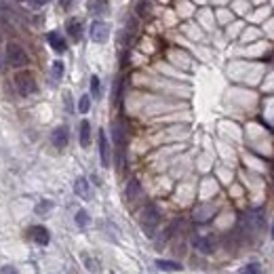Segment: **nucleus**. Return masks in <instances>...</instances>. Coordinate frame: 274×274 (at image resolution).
Returning a JSON list of instances; mask_svg holds the SVG:
<instances>
[{
    "label": "nucleus",
    "instance_id": "f257e3e1",
    "mask_svg": "<svg viewBox=\"0 0 274 274\" xmlns=\"http://www.w3.org/2000/svg\"><path fill=\"white\" fill-rule=\"evenodd\" d=\"M160 222V211L156 209V205H146L144 213H141V228H144L146 236H154L156 232V226Z\"/></svg>",
    "mask_w": 274,
    "mask_h": 274
},
{
    "label": "nucleus",
    "instance_id": "f03ea898",
    "mask_svg": "<svg viewBox=\"0 0 274 274\" xmlns=\"http://www.w3.org/2000/svg\"><path fill=\"white\" fill-rule=\"evenodd\" d=\"M15 89H17L19 95L28 97V95L36 93L38 85H36V80H34V76L26 70V72H17V74H15Z\"/></svg>",
    "mask_w": 274,
    "mask_h": 274
},
{
    "label": "nucleus",
    "instance_id": "7ed1b4c3",
    "mask_svg": "<svg viewBox=\"0 0 274 274\" xmlns=\"http://www.w3.org/2000/svg\"><path fill=\"white\" fill-rule=\"evenodd\" d=\"M7 59H9V64L13 66V68H23V66H28L30 62V57L28 53L21 49V46L17 42H7Z\"/></svg>",
    "mask_w": 274,
    "mask_h": 274
},
{
    "label": "nucleus",
    "instance_id": "20e7f679",
    "mask_svg": "<svg viewBox=\"0 0 274 274\" xmlns=\"http://www.w3.org/2000/svg\"><path fill=\"white\" fill-rule=\"evenodd\" d=\"M112 137H114V146H116V156H118V167H125V146H127V137H125V129L114 123L112 125Z\"/></svg>",
    "mask_w": 274,
    "mask_h": 274
},
{
    "label": "nucleus",
    "instance_id": "39448f33",
    "mask_svg": "<svg viewBox=\"0 0 274 274\" xmlns=\"http://www.w3.org/2000/svg\"><path fill=\"white\" fill-rule=\"evenodd\" d=\"M108 38H110V26L101 19H95L91 23V40L103 44V42H108Z\"/></svg>",
    "mask_w": 274,
    "mask_h": 274
},
{
    "label": "nucleus",
    "instance_id": "423d86ee",
    "mask_svg": "<svg viewBox=\"0 0 274 274\" xmlns=\"http://www.w3.org/2000/svg\"><path fill=\"white\" fill-rule=\"evenodd\" d=\"M28 236L36 245H40V247L49 245V241H51V234H49V230H46L44 226H32V228L28 230Z\"/></svg>",
    "mask_w": 274,
    "mask_h": 274
},
{
    "label": "nucleus",
    "instance_id": "0eeeda50",
    "mask_svg": "<svg viewBox=\"0 0 274 274\" xmlns=\"http://www.w3.org/2000/svg\"><path fill=\"white\" fill-rule=\"evenodd\" d=\"M70 141V133H68V127H57L53 129L51 133V144L57 148V150H64Z\"/></svg>",
    "mask_w": 274,
    "mask_h": 274
},
{
    "label": "nucleus",
    "instance_id": "6e6552de",
    "mask_svg": "<svg viewBox=\"0 0 274 274\" xmlns=\"http://www.w3.org/2000/svg\"><path fill=\"white\" fill-rule=\"evenodd\" d=\"M46 42L51 44V49L55 53H66V49H68V44H66L64 36L59 32H49V34H46Z\"/></svg>",
    "mask_w": 274,
    "mask_h": 274
},
{
    "label": "nucleus",
    "instance_id": "1a4fd4ad",
    "mask_svg": "<svg viewBox=\"0 0 274 274\" xmlns=\"http://www.w3.org/2000/svg\"><path fill=\"white\" fill-rule=\"evenodd\" d=\"M99 156H101V167L108 169L110 167V144L105 137V131H99Z\"/></svg>",
    "mask_w": 274,
    "mask_h": 274
},
{
    "label": "nucleus",
    "instance_id": "9d476101",
    "mask_svg": "<svg viewBox=\"0 0 274 274\" xmlns=\"http://www.w3.org/2000/svg\"><path fill=\"white\" fill-rule=\"evenodd\" d=\"M89 11H91V15H95V17H101V15H105L108 13V0H89Z\"/></svg>",
    "mask_w": 274,
    "mask_h": 274
},
{
    "label": "nucleus",
    "instance_id": "9b49d317",
    "mask_svg": "<svg viewBox=\"0 0 274 274\" xmlns=\"http://www.w3.org/2000/svg\"><path fill=\"white\" fill-rule=\"evenodd\" d=\"M66 30H68V34H70V38H72V40H80L82 38V26H80V21L78 19H68L66 21Z\"/></svg>",
    "mask_w": 274,
    "mask_h": 274
},
{
    "label": "nucleus",
    "instance_id": "f8f14e48",
    "mask_svg": "<svg viewBox=\"0 0 274 274\" xmlns=\"http://www.w3.org/2000/svg\"><path fill=\"white\" fill-rule=\"evenodd\" d=\"M74 192H76V196L85 198V200L91 198V188H89V182L85 180V177H78V180L74 182Z\"/></svg>",
    "mask_w": 274,
    "mask_h": 274
},
{
    "label": "nucleus",
    "instance_id": "ddd939ff",
    "mask_svg": "<svg viewBox=\"0 0 274 274\" xmlns=\"http://www.w3.org/2000/svg\"><path fill=\"white\" fill-rule=\"evenodd\" d=\"M80 146L82 148H89L91 146V123L89 121H82L80 123Z\"/></svg>",
    "mask_w": 274,
    "mask_h": 274
},
{
    "label": "nucleus",
    "instance_id": "4468645a",
    "mask_svg": "<svg viewBox=\"0 0 274 274\" xmlns=\"http://www.w3.org/2000/svg\"><path fill=\"white\" fill-rule=\"evenodd\" d=\"M139 194H141V186H139V182H137V180H131V182L127 184V190H125L127 200H135Z\"/></svg>",
    "mask_w": 274,
    "mask_h": 274
},
{
    "label": "nucleus",
    "instance_id": "2eb2a0df",
    "mask_svg": "<svg viewBox=\"0 0 274 274\" xmlns=\"http://www.w3.org/2000/svg\"><path fill=\"white\" fill-rule=\"evenodd\" d=\"M156 268L162 270V272H180L182 264H177V261H169V259H156Z\"/></svg>",
    "mask_w": 274,
    "mask_h": 274
},
{
    "label": "nucleus",
    "instance_id": "dca6fc26",
    "mask_svg": "<svg viewBox=\"0 0 274 274\" xmlns=\"http://www.w3.org/2000/svg\"><path fill=\"white\" fill-rule=\"evenodd\" d=\"M192 243H194V247L198 249V251H202V253H211V251H213V243H211V238L196 236Z\"/></svg>",
    "mask_w": 274,
    "mask_h": 274
},
{
    "label": "nucleus",
    "instance_id": "f3484780",
    "mask_svg": "<svg viewBox=\"0 0 274 274\" xmlns=\"http://www.w3.org/2000/svg\"><path fill=\"white\" fill-rule=\"evenodd\" d=\"M76 226L78 228H87L89 226V222H91V217H89V213L85 211V209H80V211H76Z\"/></svg>",
    "mask_w": 274,
    "mask_h": 274
},
{
    "label": "nucleus",
    "instance_id": "a211bd4d",
    "mask_svg": "<svg viewBox=\"0 0 274 274\" xmlns=\"http://www.w3.org/2000/svg\"><path fill=\"white\" fill-rule=\"evenodd\" d=\"M91 93L95 99L101 97V82H99V76H91Z\"/></svg>",
    "mask_w": 274,
    "mask_h": 274
},
{
    "label": "nucleus",
    "instance_id": "6ab92c4d",
    "mask_svg": "<svg viewBox=\"0 0 274 274\" xmlns=\"http://www.w3.org/2000/svg\"><path fill=\"white\" fill-rule=\"evenodd\" d=\"M51 209H53V202H51V200H46V198H44V200H40L38 205L34 207V211H36L38 215H44V213H49Z\"/></svg>",
    "mask_w": 274,
    "mask_h": 274
},
{
    "label": "nucleus",
    "instance_id": "aec40b11",
    "mask_svg": "<svg viewBox=\"0 0 274 274\" xmlns=\"http://www.w3.org/2000/svg\"><path fill=\"white\" fill-rule=\"evenodd\" d=\"M238 274H261V266L257 261H253V264H247L245 268L238 270Z\"/></svg>",
    "mask_w": 274,
    "mask_h": 274
},
{
    "label": "nucleus",
    "instance_id": "412c9836",
    "mask_svg": "<svg viewBox=\"0 0 274 274\" xmlns=\"http://www.w3.org/2000/svg\"><path fill=\"white\" fill-rule=\"evenodd\" d=\"M82 261H85V266L89 272H99V261L97 259H93L89 255H82Z\"/></svg>",
    "mask_w": 274,
    "mask_h": 274
},
{
    "label": "nucleus",
    "instance_id": "4be33fe9",
    "mask_svg": "<svg viewBox=\"0 0 274 274\" xmlns=\"http://www.w3.org/2000/svg\"><path fill=\"white\" fill-rule=\"evenodd\" d=\"M89 108H91V97H89V95H82V97L78 99V112L87 114V112H89Z\"/></svg>",
    "mask_w": 274,
    "mask_h": 274
},
{
    "label": "nucleus",
    "instance_id": "5701e85b",
    "mask_svg": "<svg viewBox=\"0 0 274 274\" xmlns=\"http://www.w3.org/2000/svg\"><path fill=\"white\" fill-rule=\"evenodd\" d=\"M51 72H53V78H55V80H59V78L64 76V64H62V62H53Z\"/></svg>",
    "mask_w": 274,
    "mask_h": 274
},
{
    "label": "nucleus",
    "instance_id": "b1692460",
    "mask_svg": "<svg viewBox=\"0 0 274 274\" xmlns=\"http://www.w3.org/2000/svg\"><path fill=\"white\" fill-rule=\"evenodd\" d=\"M26 3L32 7V9H42L44 7V3H46V0H26Z\"/></svg>",
    "mask_w": 274,
    "mask_h": 274
},
{
    "label": "nucleus",
    "instance_id": "393cba45",
    "mask_svg": "<svg viewBox=\"0 0 274 274\" xmlns=\"http://www.w3.org/2000/svg\"><path fill=\"white\" fill-rule=\"evenodd\" d=\"M0 274H19L15 266H3L0 268Z\"/></svg>",
    "mask_w": 274,
    "mask_h": 274
},
{
    "label": "nucleus",
    "instance_id": "a878e982",
    "mask_svg": "<svg viewBox=\"0 0 274 274\" xmlns=\"http://www.w3.org/2000/svg\"><path fill=\"white\" fill-rule=\"evenodd\" d=\"M66 105L70 112H74V105H72V97H70V93H66Z\"/></svg>",
    "mask_w": 274,
    "mask_h": 274
},
{
    "label": "nucleus",
    "instance_id": "bb28decb",
    "mask_svg": "<svg viewBox=\"0 0 274 274\" xmlns=\"http://www.w3.org/2000/svg\"><path fill=\"white\" fill-rule=\"evenodd\" d=\"M70 5H72V0H62V9H70Z\"/></svg>",
    "mask_w": 274,
    "mask_h": 274
},
{
    "label": "nucleus",
    "instance_id": "cd10ccee",
    "mask_svg": "<svg viewBox=\"0 0 274 274\" xmlns=\"http://www.w3.org/2000/svg\"><path fill=\"white\" fill-rule=\"evenodd\" d=\"M272 238H274V220H272Z\"/></svg>",
    "mask_w": 274,
    "mask_h": 274
},
{
    "label": "nucleus",
    "instance_id": "c85d7f7f",
    "mask_svg": "<svg viewBox=\"0 0 274 274\" xmlns=\"http://www.w3.org/2000/svg\"><path fill=\"white\" fill-rule=\"evenodd\" d=\"M110 274H116V272H110Z\"/></svg>",
    "mask_w": 274,
    "mask_h": 274
}]
</instances>
